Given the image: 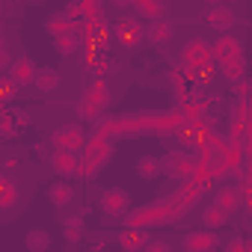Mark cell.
<instances>
[{
	"mask_svg": "<svg viewBox=\"0 0 252 252\" xmlns=\"http://www.w3.org/2000/svg\"><path fill=\"white\" fill-rule=\"evenodd\" d=\"M211 60H217L220 65L243 60V42L234 33H220V39L211 45Z\"/></svg>",
	"mask_w": 252,
	"mask_h": 252,
	"instance_id": "8992f818",
	"label": "cell"
},
{
	"mask_svg": "<svg viewBox=\"0 0 252 252\" xmlns=\"http://www.w3.org/2000/svg\"><path fill=\"white\" fill-rule=\"evenodd\" d=\"M51 169L60 175V181L74 178V175H80V155H71V152H54V155H51Z\"/></svg>",
	"mask_w": 252,
	"mask_h": 252,
	"instance_id": "30bf717a",
	"label": "cell"
},
{
	"mask_svg": "<svg viewBox=\"0 0 252 252\" xmlns=\"http://www.w3.org/2000/svg\"><path fill=\"white\" fill-rule=\"evenodd\" d=\"M33 83H36L42 92H54V89H60L63 77H60V71H57V68H39V71H36V77H33Z\"/></svg>",
	"mask_w": 252,
	"mask_h": 252,
	"instance_id": "44dd1931",
	"label": "cell"
},
{
	"mask_svg": "<svg viewBox=\"0 0 252 252\" xmlns=\"http://www.w3.org/2000/svg\"><path fill=\"white\" fill-rule=\"evenodd\" d=\"M12 98H15V86L9 83V77L0 80V101H12Z\"/></svg>",
	"mask_w": 252,
	"mask_h": 252,
	"instance_id": "d6a6232c",
	"label": "cell"
},
{
	"mask_svg": "<svg viewBox=\"0 0 252 252\" xmlns=\"http://www.w3.org/2000/svg\"><path fill=\"white\" fill-rule=\"evenodd\" d=\"M45 30L57 39V36H63L65 30H71V24H68V18L63 15V12H54V15H48V21H45Z\"/></svg>",
	"mask_w": 252,
	"mask_h": 252,
	"instance_id": "d4e9b609",
	"label": "cell"
},
{
	"mask_svg": "<svg viewBox=\"0 0 252 252\" xmlns=\"http://www.w3.org/2000/svg\"><path fill=\"white\" fill-rule=\"evenodd\" d=\"M140 252H172V246H169L166 240H149Z\"/></svg>",
	"mask_w": 252,
	"mask_h": 252,
	"instance_id": "4dcf8cb0",
	"label": "cell"
},
{
	"mask_svg": "<svg viewBox=\"0 0 252 252\" xmlns=\"http://www.w3.org/2000/svg\"><path fill=\"white\" fill-rule=\"evenodd\" d=\"M160 172H166L172 178H181V181H193L199 175V158L187 155V152H169V155L160 158Z\"/></svg>",
	"mask_w": 252,
	"mask_h": 252,
	"instance_id": "7a4b0ae2",
	"label": "cell"
},
{
	"mask_svg": "<svg viewBox=\"0 0 252 252\" xmlns=\"http://www.w3.org/2000/svg\"><path fill=\"white\" fill-rule=\"evenodd\" d=\"M228 222V214L222 211V208H217V205H208L205 208V214H202V225L208 228V231H217V228H222Z\"/></svg>",
	"mask_w": 252,
	"mask_h": 252,
	"instance_id": "7402d4cb",
	"label": "cell"
},
{
	"mask_svg": "<svg viewBox=\"0 0 252 252\" xmlns=\"http://www.w3.org/2000/svg\"><path fill=\"white\" fill-rule=\"evenodd\" d=\"M6 60H9V54H6V45H3V39H0V65H6Z\"/></svg>",
	"mask_w": 252,
	"mask_h": 252,
	"instance_id": "d590c367",
	"label": "cell"
},
{
	"mask_svg": "<svg viewBox=\"0 0 252 252\" xmlns=\"http://www.w3.org/2000/svg\"><path fill=\"white\" fill-rule=\"evenodd\" d=\"M146 134V125L140 116H119V119H110L107 125V137L110 140H122V137H140Z\"/></svg>",
	"mask_w": 252,
	"mask_h": 252,
	"instance_id": "ba28073f",
	"label": "cell"
},
{
	"mask_svg": "<svg viewBox=\"0 0 252 252\" xmlns=\"http://www.w3.org/2000/svg\"><path fill=\"white\" fill-rule=\"evenodd\" d=\"M18 134V122L9 113H0V140H12Z\"/></svg>",
	"mask_w": 252,
	"mask_h": 252,
	"instance_id": "83f0119b",
	"label": "cell"
},
{
	"mask_svg": "<svg viewBox=\"0 0 252 252\" xmlns=\"http://www.w3.org/2000/svg\"><path fill=\"white\" fill-rule=\"evenodd\" d=\"M60 225H63V231H65V240H71V243H77V240L86 234V222H83L80 214H74V217H63V214H60Z\"/></svg>",
	"mask_w": 252,
	"mask_h": 252,
	"instance_id": "d6986e66",
	"label": "cell"
},
{
	"mask_svg": "<svg viewBox=\"0 0 252 252\" xmlns=\"http://www.w3.org/2000/svg\"><path fill=\"white\" fill-rule=\"evenodd\" d=\"M220 74H222L228 83H237V80L246 77V63H243V60H237V63H225V65H220Z\"/></svg>",
	"mask_w": 252,
	"mask_h": 252,
	"instance_id": "484cf974",
	"label": "cell"
},
{
	"mask_svg": "<svg viewBox=\"0 0 252 252\" xmlns=\"http://www.w3.org/2000/svg\"><path fill=\"white\" fill-rule=\"evenodd\" d=\"M246 116H249V101H237L231 119H234V122H246Z\"/></svg>",
	"mask_w": 252,
	"mask_h": 252,
	"instance_id": "1f68e13d",
	"label": "cell"
},
{
	"mask_svg": "<svg viewBox=\"0 0 252 252\" xmlns=\"http://www.w3.org/2000/svg\"><path fill=\"white\" fill-rule=\"evenodd\" d=\"M146 243H149V240H146V231H140V228H125V231L119 234V246H122L125 252H140Z\"/></svg>",
	"mask_w": 252,
	"mask_h": 252,
	"instance_id": "ffe728a7",
	"label": "cell"
},
{
	"mask_svg": "<svg viewBox=\"0 0 252 252\" xmlns=\"http://www.w3.org/2000/svg\"><path fill=\"white\" fill-rule=\"evenodd\" d=\"M51 143L57 146V152H71V155H80L83 146H86V131L80 125H63L51 134Z\"/></svg>",
	"mask_w": 252,
	"mask_h": 252,
	"instance_id": "5b68a950",
	"label": "cell"
},
{
	"mask_svg": "<svg viewBox=\"0 0 252 252\" xmlns=\"http://www.w3.org/2000/svg\"><path fill=\"white\" fill-rule=\"evenodd\" d=\"M110 158H113V143H107L101 152H95L92 158H86V160H80V175L89 181V178H95L101 169H104V163H110Z\"/></svg>",
	"mask_w": 252,
	"mask_h": 252,
	"instance_id": "7c38bea8",
	"label": "cell"
},
{
	"mask_svg": "<svg viewBox=\"0 0 252 252\" xmlns=\"http://www.w3.org/2000/svg\"><path fill=\"white\" fill-rule=\"evenodd\" d=\"M131 9H134V18L137 21H158V18H163V12H166V3L163 0H134L131 3Z\"/></svg>",
	"mask_w": 252,
	"mask_h": 252,
	"instance_id": "5bb4252c",
	"label": "cell"
},
{
	"mask_svg": "<svg viewBox=\"0 0 252 252\" xmlns=\"http://www.w3.org/2000/svg\"><path fill=\"white\" fill-rule=\"evenodd\" d=\"M211 45L205 39H190L187 48H181V60H178V71L181 74H193L196 68L211 65Z\"/></svg>",
	"mask_w": 252,
	"mask_h": 252,
	"instance_id": "277c9868",
	"label": "cell"
},
{
	"mask_svg": "<svg viewBox=\"0 0 252 252\" xmlns=\"http://www.w3.org/2000/svg\"><path fill=\"white\" fill-rule=\"evenodd\" d=\"M107 104H110V86L98 77V80H92V86L83 92V98H80V104H77V116H80V119H98Z\"/></svg>",
	"mask_w": 252,
	"mask_h": 252,
	"instance_id": "3957f363",
	"label": "cell"
},
{
	"mask_svg": "<svg viewBox=\"0 0 252 252\" xmlns=\"http://www.w3.org/2000/svg\"><path fill=\"white\" fill-rule=\"evenodd\" d=\"M228 252H249V240L246 237H234L228 243Z\"/></svg>",
	"mask_w": 252,
	"mask_h": 252,
	"instance_id": "836d02e7",
	"label": "cell"
},
{
	"mask_svg": "<svg viewBox=\"0 0 252 252\" xmlns=\"http://www.w3.org/2000/svg\"><path fill=\"white\" fill-rule=\"evenodd\" d=\"M214 205H217V208H222V211L231 217V214H237V211L243 208V196L234 190V184H228V187H220V190H217Z\"/></svg>",
	"mask_w": 252,
	"mask_h": 252,
	"instance_id": "9a60e30c",
	"label": "cell"
},
{
	"mask_svg": "<svg viewBox=\"0 0 252 252\" xmlns=\"http://www.w3.org/2000/svg\"><path fill=\"white\" fill-rule=\"evenodd\" d=\"M137 175H140V178H146V181L158 178V175H160V160H158V158H152V155L140 158V160H137Z\"/></svg>",
	"mask_w": 252,
	"mask_h": 252,
	"instance_id": "cb8c5ba5",
	"label": "cell"
},
{
	"mask_svg": "<svg viewBox=\"0 0 252 252\" xmlns=\"http://www.w3.org/2000/svg\"><path fill=\"white\" fill-rule=\"evenodd\" d=\"M184 214L175 208V202L166 196L160 202H152V205H143L137 208L134 214H125V228H155V225H169V222H178Z\"/></svg>",
	"mask_w": 252,
	"mask_h": 252,
	"instance_id": "6da1fadb",
	"label": "cell"
},
{
	"mask_svg": "<svg viewBox=\"0 0 252 252\" xmlns=\"http://www.w3.org/2000/svg\"><path fill=\"white\" fill-rule=\"evenodd\" d=\"M24 243H27L30 252H45V249L51 246V234H48L45 228H33V231H27Z\"/></svg>",
	"mask_w": 252,
	"mask_h": 252,
	"instance_id": "603a6c76",
	"label": "cell"
},
{
	"mask_svg": "<svg viewBox=\"0 0 252 252\" xmlns=\"http://www.w3.org/2000/svg\"><path fill=\"white\" fill-rule=\"evenodd\" d=\"M15 196H18L15 184H9V181H3V184H0V211L12 208V205H15Z\"/></svg>",
	"mask_w": 252,
	"mask_h": 252,
	"instance_id": "f1b7e54d",
	"label": "cell"
},
{
	"mask_svg": "<svg viewBox=\"0 0 252 252\" xmlns=\"http://www.w3.org/2000/svg\"><path fill=\"white\" fill-rule=\"evenodd\" d=\"M63 15L68 18L71 30H80V27L86 24V18H83V3H80V0H74V3H68V6L63 9Z\"/></svg>",
	"mask_w": 252,
	"mask_h": 252,
	"instance_id": "4316f807",
	"label": "cell"
},
{
	"mask_svg": "<svg viewBox=\"0 0 252 252\" xmlns=\"http://www.w3.org/2000/svg\"><path fill=\"white\" fill-rule=\"evenodd\" d=\"M193 77H196V86H199V89H202V86H208V83L214 80V65L196 68V71H193Z\"/></svg>",
	"mask_w": 252,
	"mask_h": 252,
	"instance_id": "f546056e",
	"label": "cell"
},
{
	"mask_svg": "<svg viewBox=\"0 0 252 252\" xmlns=\"http://www.w3.org/2000/svg\"><path fill=\"white\" fill-rule=\"evenodd\" d=\"M172 33H175V24H172V21H166V18H158V21H152V24H149L146 39H149V42H155V45H166V42H172Z\"/></svg>",
	"mask_w": 252,
	"mask_h": 252,
	"instance_id": "2e32d148",
	"label": "cell"
},
{
	"mask_svg": "<svg viewBox=\"0 0 252 252\" xmlns=\"http://www.w3.org/2000/svg\"><path fill=\"white\" fill-rule=\"evenodd\" d=\"M246 92H249V80L243 77V80L234 83V95H237V101H246Z\"/></svg>",
	"mask_w": 252,
	"mask_h": 252,
	"instance_id": "e575fe53",
	"label": "cell"
},
{
	"mask_svg": "<svg viewBox=\"0 0 252 252\" xmlns=\"http://www.w3.org/2000/svg\"><path fill=\"white\" fill-rule=\"evenodd\" d=\"M217 243H220V237H217L214 231H208V228H196V231L184 234L181 249H184V252H214Z\"/></svg>",
	"mask_w": 252,
	"mask_h": 252,
	"instance_id": "9c48e42d",
	"label": "cell"
},
{
	"mask_svg": "<svg viewBox=\"0 0 252 252\" xmlns=\"http://www.w3.org/2000/svg\"><path fill=\"white\" fill-rule=\"evenodd\" d=\"M80 42H83L80 30H65L63 36H57V39H54V48H57V54H63V57H71V54L80 48Z\"/></svg>",
	"mask_w": 252,
	"mask_h": 252,
	"instance_id": "ac0fdd59",
	"label": "cell"
},
{
	"mask_svg": "<svg viewBox=\"0 0 252 252\" xmlns=\"http://www.w3.org/2000/svg\"><path fill=\"white\" fill-rule=\"evenodd\" d=\"M36 71H39V65L30 57H18V60L9 63V83L12 86H27V83H33Z\"/></svg>",
	"mask_w": 252,
	"mask_h": 252,
	"instance_id": "8fae6325",
	"label": "cell"
},
{
	"mask_svg": "<svg viewBox=\"0 0 252 252\" xmlns=\"http://www.w3.org/2000/svg\"><path fill=\"white\" fill-rule=\"evenodd\" d=\"M202 21H205L208 27L220 30V33H228V27H231L237 18H234V12H231L228 6H211V9L202 15Z\"/></svg>",
	"mask_w": 252,
	"mask_h": 252,
	"instance_id": "4fadbf2b",
	"label": "cell"
},
{
	"mask_svg": "<svg viewBox=\"0 0 252 252\" xmlns=\"http://www.w3.org/2000/svg\"><path fill=\"white\" fill-rule=\"evenodd\" d=\"M98 208H101V214L104 217H125L128 214V208H131V196L125 193L122 187H107L104 193H101V199H98Z\"/></svg>",
	"mask_w": 252,
	"mask_h": 252,
	"instance_id": "52a82bcc",
	"label": "cell"
},
{
	"mask_svg": "<svg viewBox=\"0 0 252 252\" xmlns=\"http://www.w3.org/2000/svg\"><path fill=\"white\" fill-rule=\"evenodd\" d=\"M48 199H51L57 208H68V205L74 202V187H71L68 181H54V184L48 187Z\"/></svg>",
	"mask_w": 252,
	"mask_h": 252,
	"instance_id": "e0dca14e",
	"label": "cell"
},
{
	"mask_svg": "<svg viewBox=\"0 0 252 252\" xmlns=\"http://www.w3.org/2000/svg\"><path fill=\"white\" fill-rule=\"evenodd\" d=\"M92 252H101V249H92Z\"/></svg>",
	"mask_w": 252,
	"mask_h": 252,
	"instance_id": "8d00e7d4",
	"label": "cell"
}]
</instances>
